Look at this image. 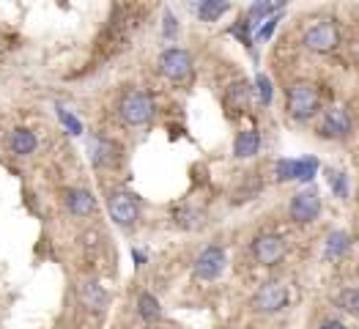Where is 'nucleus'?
Returning <instances> with one entry per match:
<instances>
[{
	"label": "nucleus",
	"mask_w": 359,
	"mask_h": 329,
	"mask_svg": "<svg viewBox=\"0 0 359 329\" xmlns=\"http://www.w3.org/2000/svg\"><path fill=\"white\" fill-rule=\"evenodd\" d=\"M118 116L126 126L132 129H140V126H149L154 116H156V102L149 90L140 88H129L121 93L118 99Z\"/></svg>",
	"instance_id": "obj_1"
},
{
	"label": "nucleus",
	"mask_w": 359,
	"mask_h": 329,
	"mask_svg": "<svg viewBox=\"0 0 359 329\" xmlns=\"http://www.w3.org/2000/svg\"><path fill=\"white\" fill-rule=\"evenodd\" d=\"M107 211H110V220L118 228L132 231L140 220V201H137V195H132L126 189H113L107 195Z\"/></svg>",
	"instance_id": "obj_3"
},
{
	"label": "nucleus",
	"mask_w": 359,
	"mask_h": 329,
	"mask_svg": "<svg viewBox=\"0 0 359 329\" xmlns=\"http://www.w3.org/2000/svg\"><path fill=\"white\" fill-rule=\"evenodd\" d=\"M330 184H332V189H334V195H337V198H346L348 187H346V176H343V173L330 170Z\"/></svg>",
	"instance_id": "obj_23"
},
{
	"label": "nucleus",
	"mask_w": 359,
	"mask_h": 329,
	"mask_svg": "<svg viewBox=\"0 0 359 329\" xmlns=\"http://www.w3.org/2000/svg\"><path fill=\"white\" fill-rule=\"evenodd\" d=\"M159 74L165 77V80H170V83H187L189 77H192V55L187 53V50H181V47H168L162 55H159Z\"/></svg>",
	"instance_id": "obj_4"
},
{
	"label": "nucleus",
	"mask_w": 359,
	"mask_h": 329,
	"mask_svg": "<svg viewBox=\"0 0 359 329\" xmlns=\"http://www.w3.org/2000/svg\"><path fill=\"white\" fill-rule=\"evenodd\" d=\"M285 304H288V288H285L283 283H277V280L264 283V286L255 291V297H252V307H255L258 313H277V310H283Z\"/></svg>",
	"instance_id": "obj_7"
},
{
	"label": "nucleus",
	"mask_w": 359,
	"mask_h": 329,
	"mask_svg": "<svg viewBox=\"0 0 359 329\" xmlns=\"http://www.w3.org/2000/svg\"><path fill=\"white\" fill-rule=\"evenodd\" d=\"M173 217H176V222H179L181 228H195V225H201V222H203V214H201V211L187 209V206H184V209H176Z\"/></svg>",
	"instance_id": "obj_20"
},
{
	"label": "nucleus",
	"mask_w": 359,
	"mask_h": 329,
	"mask_svg": "<svg viewBox=\"0 0 359 329\" xmlns=\"http://www.w3.org/2000/svg\"><path fill=\"white\" fill-rule=\"evenodd\" d=\"M318 329H348L343 321H337V318H327V321H321V327Z\"/></svg>",
	"instance_id": "obj_26"
},
{
	"label": "nucleus",
	"mask_w": 359,
	"mask_h": 329,
	"mask_svg": "<svg viewBox=\"0 0 359 329\" xmlns=\"http://www.w3.org/2000/svg\"><path fill=\"white\" fill-rule=\"evenodd\" d=\"M228 8H231L228 3H214V0H206V3H201L195 11H198V17H201L203 22H217Z\"/></svg>",
	"instance_id": "obj_18"
},
{
	"label": "nucleus",
	"mask_w": 359,
	"mask_h": 329,
	"mask_svg": "<svg viewBox=\"0 0 359 329\" xmlns=\"http://www.w3.org/2000/svg\"><path fill=\"white\" fill-rule=\"evenodd\" d=\"M274 8H277V6H269V3H258V6H252V8H250V20H255V22H258L261 17L271 14ZM250 20H247V22H250Z\"/></svg>",
	"instance_id": "obj_24"
},
{
	"label": "nucleus",
	"mask_w": 359,
	"mask_h": 329,
	"mask_svg": "<svg viewBox=\"0 0 359 329\" xmlns=\"http://www.w3.org/2000/svg\"><path fill=\"white\" fill-rule=\"evenodd\" d=\"M348 247H351V236L343 234V231H334L327 239V255L330 258H340L343 253H348Z\"/></svg>",
	"instance_id": "obj_17"
},
{
	"label": "nucleus",
	"mask_w": 359,
	"mask_h": 329,
	"mask_svg": "<svg viewBox=\"0 0 359 329\" xmlns=\"http://www.w3.org/2000/svg\"><path fill=\"white\" fill-rule=\"evenodd\" d=\"M285 110L297 121L313 119L321 110V93L313 83H294L285 93Z\"/></svg>",
	"instance_id": "obj_2"
},
{
	"label": "nucleus",
	"mask_w": 359,
	"mask_h": 329,
	"mask_svg": "<svg viewBox=\"0 0 359 329\" xmlns=\"http://www.w3.org/2000/svg\"><path fill=\"white\" fill-rule=\"evenodd\" d=\"M77 297L83 302V307H88L93 313H104V307L110 304V297H107V291H104V286H102L99 280H86V283H80Z\"/></svg>",
	"instance_id": "obj_14"
},
{
	"label": "nucleus",
	"mask_w": 359,
	"mask_h": 329,
	"mask_svg": "<svg viewBox=\"0 0 359 329\" xmlns=\"http://www.w3.org/2000/svg\"><path fill=\"white\" fill-rule=\"evenodd\" d=\"M351 129H354V121L348 116V110H343V107H330V110H324L321 126H318L321 137H327V140H343V137L351 135Z\"/></svg>",
	"instance_id": "obj_8"
},
{
	"label": "nucleus",
	"mask_w": 359,
	"mask_h": 329,
	"mask_svg": "<svg viewBox=\"0 0 359 329\" xmlns=\"http://www.w3.org/2000/svg\"><path fill=\"white\" fill-rule=\"evenodd\" d=\"M285 255V241L277 234H261L252 241V258L261 264V267H274L280 264Z\"/></svg>",
	"instance_id": "obj_9"
},
{
	"label": "nucleus",
	"mask_w": 359,
	"mask_h": 329,
	"mask_svg": "<svg viewBox=\"0 0 359 329\" xmlns=\"http://www.w3.org/2000/svg\"><path fill=\"white\" fill-rule=\"evenodd\" d=\"M288 211H291V220L299 222V225L313 222V220L321 214V198H318V192L304 189V192H299V195H294Z\"/></svg>",
	"instance_id": "obj_12"
},
{
	"label": "nucleus",
	"mask_w": 359,
	"mask_h": 329,
	"mask_svg": "<svg viewBox=\"0 0 359 329\" xmlns=\"http://www.w3.org/2000/svg\"><path fill=\"white\" fill-rule=\"evenodd\" d=\"M88 156L96 170H110V168H118L123 162V149H121L118 140H113L107 135H90Z\"/></svg>",
	"instance_id": "obj_5"
},
{
	"label": "nucleus",
	"mask_w": 359,
	"mask_h": 329,
	"mask_svg": "<svg viewBox=\"0 0 359 329\" xmlns=\"http://www.w3.org/2000/svg\"><path fill=\"white\" fill-rule=\"evenodd\" d=\"M274 25H277V20H274V17H271L269 22H266V25H264V30H261V39H269V36H271V30H274Z\"/></svg>",
	"instance_id": "obj_27"
},
{
	"label": "nucleus",
	"mask_w": 359,
	"mask_h": 329,
	"mask_svg": "<svg viewBox=\"0 0 359 329\" xmlns=\"http://www.w3.org/2000/svg\"><path fill=\"white\" fill-rule=\"evenodd\" d=\"M334 302H337V307H343L346 313L359 316V291L357 288H343V291L334 297Z\"/></svg>",
	"instance_id": "obj_19"
},
{
	"label": "nucleus",
	"mask_w": 359,
	"mask_h": 329,
	"mask_svg": "<svg viewBox=\"0 0 359 329\" xmlns=\"http://www.w3.org/2000/svg\"><path fill=\"white\" fill-rule=\"evenodd\" d=\"M261 149V135H258V129H244L236 135V140H233V156H239V159H250V156H255Z\"/></svg>",
	"instance_id": "obj_15"
},
{
	"label": "nucleus",
	"mask_w": 359,
	"mask_h": 329,
	"mask_svg": "<svg viewBox=\"0 0 359 329\" xmlns=\"http://www.w3.org/2000/svg\"><path fill=\"white\" fill-rule=\"evenodd\" d=\"M6 149H8V154H14V156H30L33 151L39 149V137H36V132L28 129V126H17V129H11L6 135Z\"/></svg>",
	"instance_id": "obj_13"
},
{
	"label": "nucleus",
	"mask_w": 359,
	"mask_h": 329,
	"mask_svg": "<svg viewBox=\"0 0 359 329\" xmlns=\"http://www.w3.org/2000/svg\"><path fill=\"white\" fill-rule=\"evenodd\" d=\"M179 33V25H176V17L170 14V11H165V36L168 39H173Z\"/></svg>",
	"instance_id": "obj_25"
},
{
	"label": "nucleus",
	"mask_w": 359,
	"mask_h": 329,
	"mask_svg": "<svg viewBox=\"0 0 359 329\" xmlns=\"http://www.w3.org/2000/svg\"><path fill=\"white\" fill-rule=\"evenodd\" d=\"M255 86H258V96H261V102L264 105H271V83L266 74H258L255 77Z\"/></svg>",
	"instance_id": "obj_22"
},
{
	"label": "nucleus",
	"mask_w": 359,
	"mask_h": 329,
	"mask_svg": "<svg viewBox=\"0 0 359 329\" xmlns=\"http://www.w3.org/2000/svg\"><path fill=\"white\" fill-rule=\"evenodd\" d=\"M63 206H66V211L72 217H77V220H88L99 209L93 192L86 189V187H69L66 195H63Z\"/></svg>",
	"instance_id": "obj_11"
},
{
	"label": "nucleus",
	"mask_w": 359,
	"mask_h": 329,
	"mask_svg": "<svg viewBox=\"0 0 359 329\" xmlns=\"http://www.w3.org/2000/svg\"><path fill=\"white\" fill-rule=\"evenodd\" d=\"M244 102H247V86H241V83L231 86V90H228V107L231 110H241Z\"/></svg>",
	"instance_id": "obj_21"
},
{
	"label": "nucleus",
	"mask_w": 359,
	"mask_h": 329,
	"mask_svg": "<svg viewBox=\"0 0 359 329\" xmlns=\"http://www.w3.org/2000/svg\"><path fill=\"white\" fill-rule=\"evenodd\" d=\"M225 264H228V255L219 244H211L206 247L198 258H195V277L198 280H217L222 271H225Z\"/></svg>",
	"instance_id": "obj_10"
},
{
	"label": "nucleus",
	"mask_w": 359,
	"mask_h": 329,
	"mask_svg": "<svg viewBox=\"0 0 359 329\" xmlns=\"http://www.w3.org/2000/svg\"><path fill=\"white\" fill-rule=\"evenodd\" d=\"M302 41L313 53H332L340 44V28L334 22H330V20H321V22H316V25H310V28L304 30Z\"/></svg>",
	"instance_id": "obj_6"
},
{
	"label": "nucleus",
	"mask_w": 359,
	"mask_h": 329,
	"mask_svg": "<svg viewBox=\"0 0 359 329\" xmlns=\"http://www.w3.org/2000/svg\"><path fill=\"white\" fill-rule=\"evenodd\" d=\"M137 313H140V318H143L146 324H154V321L162 318V304H159V300H156L154 294L143 291V294L137 297Z\"/></svg>",
	"instance_id": "obj_16"
}]
</instances>
